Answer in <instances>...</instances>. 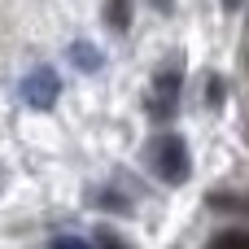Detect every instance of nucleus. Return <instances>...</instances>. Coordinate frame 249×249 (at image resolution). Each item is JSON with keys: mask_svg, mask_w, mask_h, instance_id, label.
<instances>
[{"mask_svg": "<svg viewBox=\"0 0 249 249\" xmlns=\"http://www.w3.org/2000/svg\"><path fill=\"white\" fill-rule=\"evenodd\" d=\"M149 166H153V175H158L162 184H188V175H193L188 140L175 136V131L158 136V140L149 144Z\"/></svg>", "mask_w": 249, "mask_h": 249, "instance_id": "nucleus-1", "label": "nucleus"}, {"mask_svg": "<svg viewBox=\"0 0 249 249\" xmlns=\"http://www.w3.org/2000/svg\"><path fill=\"white\" fill-rule=\"evenodd\" d=\"M22 101L31 105V109H39V114H48L57 101H61V79H57V70H48V66H35L26 79H22Z\"/></svg>", "mask_w": 249, "mask_h": 249, "instance_id": "nucleus-2", "label": "nucleus"}, {"mask_svg": "<svg viewBox=\"0 0 249 249\" xmlns=\"http://www.w3.org/2000/svg\"><path fill=\"white\" fill-rule=\"evenodd\" d=\"M179 92H184V79H179L175 70H162V74L153 79V88H149V114H153V123H171V118H175Z\"/></svg>", "mask_w": 249, "mask_h": 249, "instance_id": "nucleus-3", "label": "nucleus"}, {"mask_svg": "<svg viewBox=\"0 0 249 249\" xmlns=\"http://www.w3.org/2000/svg\"><path fill=\"white\" fill-rule=\"evenodd\" d=\"M70 61H74L83 74H96V70L105 66V57L96 53V44H88V39H74V44H70Z\"/></svg>", "mask_w": 249, "mask_h": 249, "instance_id": "nucleus-4", "label": "nucleus"}, {"mask_svg": "<svg viewBox=\"0 0 249 249\" xmlns=\"http://www.w3.org/2000/svg\"><path fill=\"white\" fill-rule=\"evenodd\" d=\"M105 26L109 31H127L131 26V0H105Z\"/></svg>", "mask_w": 249, "mask_h": 249, "instance_id": "nucleus-5", "label": "nucleus"}, {"mask_svg": "<svg viewBox=\"0 0 249 249\" xmlns=\"http://www.w3.org/2000/svg\"><path fill=\"white\" fill-rule=\"evenodd\" d=\"M206 249H249V232H245V228H223V232L210 236V245H206Z\"/></svg>", "mask_w": 249, "mask_h": 249, "instance_id": "nucleus-6", "label": "nucleus"}, {"mask_svg": "<svg viewBox=\"0 0 249 249\" xmlns=\"http://www.w3.org/2000/svg\"><path fill=\"white\" fill-rule=\"evenodd\" d=\"M96 249H131V245H127V241L118 236V232H109V228H101V232H96Z\"/></svg>", "mask_w": 249, "mask_h": 249, "instance_id": "nucleus-7", "label": "nucleus"}, {"mask_svg": "<svg viewBox=\"0 0 249 249\" xmlns=\"http://www.w3.org/2000/svg\"><path fill=\"white\" fill-rule=\"evenodd\" d=\"M48 249H96V245H92V241H83V236H57Z\"/></svg>", "mask_w": 249, "mask_h": 249, "instance_id": "nucleus-8", "label": "nucleus"}, {"mask_svg": "<svg viewBox=\"0 0 249 249\" xmlns=\"http://www.w3.org/2000/svg\"><path fill=\"white\" fill-rule=\"evenodd\" d=\"M149 4H153L158 13H171V9H175V0H149Z\"/></svg>", "mask_w": 249, "mask_h": 249, "instance_id": "nucleus-9", "label": "nucleus"}, {"mask_svg": "<svg viewBox=\"0 0 249 249\" xmlns=\"http://www.w3.org/2000/svg\"><path fill=\"white\" fill-rule=\"evenodd\" d=\"M241 4H245V0H223V9H241Z\"/></svg>", "mask_w": 249, "mask_h": 249, "instance_id": "nucleus-10", "label": "nucleus"}]
</instances>
